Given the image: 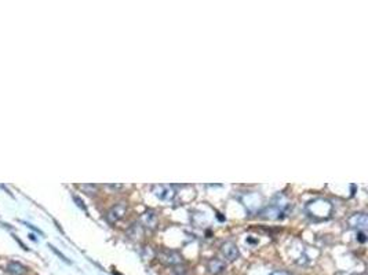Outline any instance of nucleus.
Segmentation results:
<instances>
[{
  "instance_id": "0eeeda50",
  "label": "nucleus",
  "mask_w": 368,
  "mask_h": 275,
  "mask_svg": "<svg viewBox=\"0 0 368 275\" xmlns=\"http://www.w3.org/2000/svg\"><path fill=\"white\" fill-rule=\"evenodd\" d=\"M207 270H209L210 274L221 275L223 271L226 270V264L221 259H210L209 263H207Z\"/></svg>"
},
{
  "instance_id": "f8f14e48",
  "label": "nucleus",
  "mask_w": 368,
  "mask_h": 275,
  "mask_svg": "<svg viewBox=\"0 0 368 275\" xmlns=\"http://www.w3.org/2000/svg\"><path fill=\"white\" fill-rule=\"evenodd\" d=\"M50 248H51V251H53V252H54V253H55V255H57V256H59V257H61V260H63V261H66V263H71V261H69V260H68V259H66V257H65V256H63V255H62V253H61V252H59V251H57V249H55V248H54V246H53V245H50Z\"/></svg>"
},
{
  "instance_id": "39448f33",
  "label": "nucleus",
  "mask_w": 368,
  "mask_h": 275,
  "mask_svg": "<svg viewBox=\"0 0 368 275\" xmlns=\"http://www.w3.org/2000/svg\"><path fill=\"white\" fill-rule=\"evenodd\" d=\"M221 253H222L223 257H225L228 261L238 260L239 256H240L238 245L232 241L223 242L222 245H221Z\"/></svg>"
},
{
  "instance_id": "423d86ee",
  "label": "nucleus",
  "mask_w": 368,
  "mask_h": 275,
  "mask_svg": "<svg viewBox=\"0 0 368 275\" xmlns=\"http://www.w3.org/2000/svg\"><path fill=\"white\" fill-rule=\"evenodd\" d=\"M368 219L365 213H354L349 217V226L352 228H357V231H364L367 228Z\"/></svg>"
},
{
  "instance_id": "1a4fd4ad",
  "label": "nucleus",
  "mask_w": 368,
  "mask_h": 275,
  "mask_svg": "<svg viewBox=\"0 0 368 275\" xmlns=\"http://www.w3.org/2000/svg\"><path fill=\"white\" fill-rule=\"evenodd\" d=\"M141 224L144 227H148V228H153L157 223V217H156L155 212L152 211H148V212L142 213V216L140 219Z\"/></svg>"
},
{
  "instance_id": "20e7f679",
  "label": "nucleus",
  "mask_w": 368,
  "mask_h": 275,
  "mask_svg": "<svg viewBox=\"0 0 368 275\" xmlns=\"http://www.w3.org/2000/svg\"><path fill=\"white\" fill-rule=\"evenodd\" d=\"M127 213V204L126 203H117L108 211L107 213V220L111 224H115L119 220H121L123 217L126 216Z\"/></svg>"
},
{
  "instance_id": "9b49d317",
  "label": "nucleus",
  "mask_w": 368,
  "mask_h": 275,
  "mask_svg": "<svg viewBox=\"0 0 368 275\" xmlns=\"http://www.w3.org/2000/svg\"><path fill=\"white\" fill-rule=\"evenodd\" d=\"M79 187L84 190L87 194H94L97 190V184H80Z\"/></svg>"
},
{
  "instance_id": "4468645a",
  "label": "nucleus",
  "mask_w": 368,
  "mask_h": 275,
  "mask_svg": "<svg viewBox=\"0 0 368 275\" xmlns=\"http://www.w3.org/2000/svg\"><path fill=\"white\" fill-rule=\"evenodd\" d=\"M271 275H292L290 274L288 271H284V270H276V271H273Z\"/></svg>"
},
{
  "instance_id": "9d476101",
  "label": "nucleus",
  "mask_w": 368,
  "mask_h": 275,
  "mask_svg": "<svg viewBox=\"0 0 368 275\" xmlns=\"http://www.w3.org/2000/svg\"><path fill=\"white\" fill-rule=\"evenodd\" d=\"M261 215L265 217V219H279L281 215V211L277 207H275V205H272V207L266 208Z\"/></svg>"
},
{
  "instance_id": "6e6552de",
  "label": "nucleus",
  "mask_w": 368,
  "mask_h": 275,
  "mask_svg": "<svg viewBox=\"0 0 368 275\" xmlns=\"http://www.w3.org/2000/svg\"><path fill=\"white\" fill-rule=\"evenodd\" d=\"M6 270L10 275H25L28 272V268L24 264L18 263V261H9Z\"/></svg>"
},
{
  "instance_id": "7ed1b4c3",
  "label": "nucleus",
  "mask_w": 368,
  "mask_h": 275,
  "mask_svg": "<svg viewBox=\"0 0 368 275\" xmlns=\"http://www.w3.org/2000/svg\"><path fill=\"white\" fill-rule=\"evenodd\" d=\"M152 191L161 201H173L177 194L174 186H170V184H155L152 187Z\"/></svg>"
},
{
  "instance_id": "f03ea898",
  "label": "nucleus",
  "mask_w": 368,
  "mask_h": 275,
  "mask_svg": "<svg viewBox=\"0 0 368 275\" xmlns=\"http://www.w3.org/2000/svg\"><path fill=\"white\" fill-rule=\"evenodd\" d=\"M157 257L161 263L165 265H171V267H177V265L182 264V256L179 255L178 252L170 251V249H163L157 253Z\"/></svg>"
},
{
  "instance_id": "2eb2a0df",
  "label": "nucleus",
  "mask_w": 368,
  "mask_h": 275,
  "mask_svg": "<svg viewBox=\"0 0 368 275\" xmlns=\"http://www.w3.org/2000/svg\"><path fill=\"white\" fill-rule=\"evenodd\" d=\"M75 201H76V203H78L79 207H80V208H82V209H84V211H86V207H84V205H83V201H80V200H79L78 197H75Z\"/></svg>"
},
{
  "instance_id": "f257e3e1",
  "label": "nucleus",
  "mask_w": 368,
  "mask_h": 275,
  "mask_svg": "<svg viewBox=\"0 0 368 275\" xmlns=\"http://www.w3.org/2000/svg\"><path fill=\"white\" fill-rule=\"evenodd\" d=\"M306 213L315 220H327L332 213V204L324 198H316L306 204Z\"/></svg>"
},
{
  "instance_id": "dca6fc26",
  "label": "nucleus",
  "mask_w": 368,
  "mask_h": 275,
  "mask_svg": "<svg viewBox=\"0 0 368 275\" xmlns=\"http://www.w3.org/2000/svg\"><path fill=\"white\" fill-rule=\"evenodd\" d=\"M108 187H111V188H121V187H123V184H108Z\"/></svg>"
},
{
  "instance_id": "ddd939ff",
  "label": "nucleus",
  "mask_w": 368,
  "mask_h": 275,
  "mask_svg": "<svg viewBox=\"0 0 368 275\" xmlns=\"http://www.w3.org/2000/svg\"><path fill=\"white\" fill-rule=\"evenodd\" d=\"M357 240H358V242H361V244H364V242L367 241V238H365V234H364V231L357 232Z\"/></svg>"
}]
</instances>
